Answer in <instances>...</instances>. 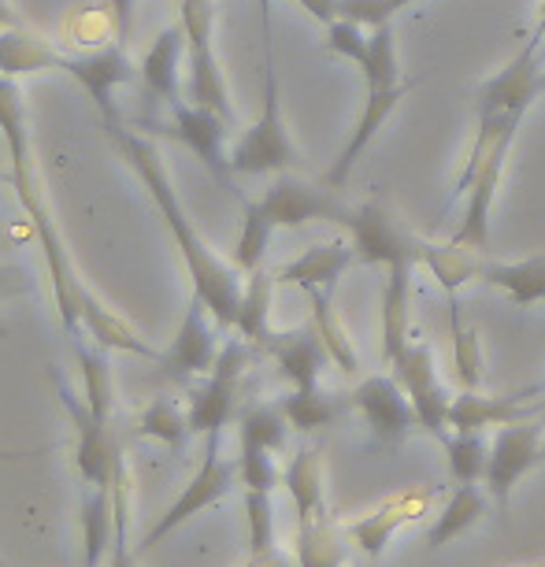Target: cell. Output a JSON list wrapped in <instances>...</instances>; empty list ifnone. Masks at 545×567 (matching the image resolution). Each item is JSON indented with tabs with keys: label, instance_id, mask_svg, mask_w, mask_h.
<instances>
[{
	"label": "cell",
	"instance_id": "obj_23",
	"mask_svg": "<svg viewBox=\"0 0 545 567\" xmlns=\"http://www.w3.org/2000/svg\"><path fill=\"white\" fill-rule=\"evenodd\" d=\"M282 486L290 494L294 508H297V523H312L330 516L327 512V489H323V460H319V449L301 445L290 456V464L282 471Z\"/></svg>",
	"mask_w": 545,
	"mask_h": 567
},
{
	"label": "cell",
	"instance_id": "obj_26",
	"mask_svg": "<svg viewBox=\"0 0 545 567\" xmlns=\"http://www.w3.org/2000/svg\"><path fill=\"white\" fill-rule=\"evenodd\" d=\"M82 330H90V338L97 341L101 349H115V352H131V357H142V360H153V363H164V352H156L153 346H145L142 334L112 312L104 308L97 297L85 293L82 301Z\"/></svg>",
	"mask_w": 545,
	"mask_h": 567
},
{
	"label": "cell",
	"instance_id": "obj_36",
	"mask_svg": "<svg viewBox=\"0 0 545 567\" xmlns=\"http://www.w3.org/2000/svg\"><path fill=\"white\" fill-rule=\"evenodd\" d=\"M442 442L449 453V475H453L456 483H479V478H486L490 445L483 442V434L453 431V434H445Z\"/></svg>",
	"mask_w": 545,
	"mask_h": 567
},
{
	"label": "cell",
	"instance_id": "obj_38",
	"mask_svg": "<svg viewBox=\"0 0 545 567\" xmlns=\"http://www.w3.org/2000/svg\"><path fill=\"white\" fill-rule=\"evenodd\" d=\"M286 434H290V423H286L279 404H249L238 415V442H253L279 453L286 449Z\"/></svg>",
	"mask_w": 545,
	"mask_h": 567
},
{
	"label": "cell",
	"instance_id": "obj_34",
	"mask_svg": "<svg viewBox=\"0 0 545 567\" xmlns=\"http://www.w3.org/2000/svg\"><path fill=\"white\" fill-rule=\"evenodd\" d=\"M363 90H382V85H398L401 79V60H398V38L393 27H376L368 38V56L360 60Z\"/></svg>",
	"mask_w": 545,
	"mask_h": 567
},
{
	"label": "cell",
	"instance_id": "obj_20",
	"mask_svg": "<svg viewBox=\"0 0 545 567\" xmlns=\"http://www.w3.org/2000/svg\"><path fill=\"white\" fill-rule=\"evenodd\" d=\"M412 271L415 264H393L382 282V360L387 363H398L412 346Z\"/></svg>",
	"mask_w": 545,
	"mask_h": 567
},
{
	"label": "cell",
	"instance_id": "obj_1",
	"mask_svg": "<svg viewBox=\"0 0 545 567\" xmlns=\"http://www.w3.org/2000/svg\"><path fill=\"white\" fill-rule=\"evenodd\" d=\"M109 131L115 137V145L123 148V156L131 159L137 178L145 182L148 197L156 200L160 216H164L171 238H175V245H178L182 264H186L189 282H194V297H197V301H205V308L212 312V319L219 323V330H234V323H238V308H241V293H245L238 267L223 264L219 256L208 249V241L197 234L194 219L186 216V208H182L175 186H171V175H167L164 159L156 156V148L148 142H142L137 134L126 131L120 120L109 123Z\"/></svg>",
	"mask_w": 545,
	"mask_h": 567
},
{
	"label": "cell",
	"instance_id": "obj_42",
	"mask_svg": "<svg viewBox=\"0 0 545 567\" xmlns=\"http://www.w3.org/2000/svg\"><path fill=\"white\" fill-rule=\"evenodd\" d=\"M415 0H338L341 8V19L357 23L363 30H376V27H387L393 23L404 8H412Z\"/></svg>",
	"mask_w": 545,
	"mask_h": 567
},
{
	"label": "cell",
	"instance_id": "obj_55",
	"mask_svg": "<svg viewBox=\"0 0 545 567\" xmlns=\"http://www.w3.org/2000/svg\"><path fill=\"white\" fill-rule=\"evenodd\" d=\"M0 567H8V564H4V560H0Z\"/></svg>",
	"mask_w": 545,
	"mask_h": 567
},
{
	"label": "cell",
	"instance_id": "obj_29",
	"mask_svg": "<svg viewBox=\"0 0 545 567\" xmlns=\"http://www.w3.org/2000/svg\"><path fill=\"white\" fill-rule=\"evenodd\" d=\"M483 260H486L483 252L461 249V245H453V241H445V245L423 241V249H420V264L438 278V286H442L449 297H456L467 282H475Z\"/></svg>",
	"mask_w": 545,
	"mask_h": 567
},
{
	"label": "cell",
	"instance_id": "obj_7",
	"mask_svg": "<svg viewBox=\"0 0 545 567\" xmlns=\"http://www.w3.org/2000/svg\"><path fill=\"white\" fill-rule=\"evenodd\" d=\"M253 346L245 338H230L219 349L216 368L205 374V382L189 393V431L194 434H223V426L234 420L241 398V379L249 371Z\"/></svg>",
	"mask_w": 545,
	"mask_h": 567
},
{
	"label": "cell",
	"instance_id": "obj_4",
	"mask_svg": "<svg viewBox=\"0 0 545 567\" xmlns=\"http://www.w3.org/2000/svg\"><path fill=\"white\" fill-rule=\"evenodd\" d=\"M297 164V148L282 123V93H279V68H275V41H264V101L256 123L238 137L230 148L234 175H271V171H290Z\"/></svg>",
	"mask_w": 545,
	"mask_h": 567
},
{
	"label": "cell",
	"instance_id": "obj_49",
	"mask_svg": "<svg viewBox=\"0 0 545 567\" xmlns=\"http://www.w3.org/2000/svg\"><path fill=\"white\" fill-rule=\"evenodd\" d=\"M19 27V16L8 0H0V30H16Z\"/></svg>",
	"mask_w": 545,
	"mask_h": 567
},
{
	"label": "cell",
	"instance_id": "obj_43",
	"mask_svg": "<svg viewBox=\"0 0 545 567\" xmlns=\"http://www.w3.org/2000/svg\"><path fill=\"white\" fill-rule=\"evenodd\" d=\"M368 38L371 34H363V27L349 23V19H338V23L327 27V49L341 60L357 63V68H360V60L368 56Z\"/></svg>",
	"mask_w": 545,
	"mask_h": 567
},
{
	"label": "cell",
	"instance_id": "obj_10",
	"mask_svg": "<svg viewBox=\"0 0 545 567\" xmlns=\"http://www.w3.org/2000/svg\"><path fill=\"white\" fill-rule=\"evenodd\" d=\"M393 374H398V382L409 393L412 409H415V423L423 426L426 434L434 437H445L449 431V390L442 386V379H438V363H434V352L426 341H415L404 349V357L393 363Z\"/></svg>",
	"mask_w": 545,
	"mask_h": 567
},
{
	"label": "cell",
	"instance_id": "obj_27",
	"mask_svg": "<svg viewBox=\"0 0 545 567\" xmlns=\"http://www.w3.org/2000/svg\"><path fill=\"white\" fill-rule=\"evenodd\" d=\"M115 538H120V523H115L112 486H90L82 497V567H101Z\"/></svg>",
	"mask_w": 545,
	"mask_h": 567
},
{
	"label": "cell",
	"instance_id": "obj_18",
	"mask_svg": "<svg viewBox=\"0 0 545 567\" xmlns=\"http://www.w3.org/2000/svg\"><path fill=\"white\" fill-rule=\"evenodd\" d=\"M357 264V252H352L349 241H323L305 249L297 260L282 264L275 271V282L282 286H297L305 293H335L338 278Z\"/></svg>",
	"mask_w": 545,
	"mask_h": 567
},
{
	"label": "cell",
	"instance_id": "obj_51",
	"mask_svg": "<svg viewBox=\"0 0 545 567\" xmlns=\"http://www.w3.org/2000/svg\"><path fill=\"white\" fill-rule=\"evenodd\" d=\"M112 567H126V560H112Z\"/></svg>",
	"mask_w": 545,
	"mask_h": 567
},
{
	"label": "cell",
	"instance_id": "obj_46",
	"mask_svg": "<svg viewBox=\"0 0 545 567\" xmlns=\"http://www.w3.org/2000/svg\"><path fill=\"white\" fill-rule=\"evenodd\" d=\"M23 290V278H19L16 267H0V305L8 301V297H16Z\"/></svg>",
	"mask_w": 545,
	"mask_h": 567
},
{
	"label": "cell",
	"instance_id": "obj_40",
	"mask_svg": "<svg viewBox=\"0 0 545 567\" xmlns=\"http://www.w3.org/2000/svg\"><path fill=\"white\" fill-rule=\"evenodd\" d=\"M245 527H249V560H256V556L279 553V545H275V505H271V494H260V489H245Z\"/></svg>",
	"mask_w": 545,
	"mask_h": 567
},
{
	"label": "cell",
	"instance_id": "obj_2",
	"mask_svg": "<svg viewBox=\"0 0 545 567\" xmlns=\"http://www.w3.org/2000/svg\"><path fill=\"white\" fill-rule=\"evenodd\" d=\"M0 134H4L8 156H12V186L19 197V208L27 212L30 227H34L41 252H45V271H49V286L52 297H56V312L60 323L79 334L82 330V301H85V286L82 278L74 275L71 256L63 249L60 230L52 216L45 212V189H41V175L34 167V156H30V137H27V115H23V93H19L16 82L0 79Z\"/></svg>",
	"mask_w": 545,
	"mask_h": 567
},
{
	"label": "cell",
	"instance_id": "obj_31",
	"mask_svg": "<svg viewBox=\"0 0 545 567\" xmlns=\"http://www.w3.org/2000/svg\"><path fill=\"white\" fill-rule=\"evenodd\" d=\"M349 545V534H341L330 516L297 523V567H346Z\"/></svg>",
	"mask_w": 545,
	"mask_h": 567
},
{
	"label": "cell",
	"instance_id": "obj_33",
	"mask_svg": "<svg viewBox=\"0 0 545 567\" xmlns=\"http://www.w3.org/2000/svg\"><path fill=\"white\" fill-rule=\"evenodd\" d=\"M330 297L335 293H308V301H312V327L319 330V338H323V349H327V357L335 360V368L341 374H357L360 357H357V349H352L341 319L335 316V301H330Z\"/></svg>",
	"mask_w": 545,
	"mask_h": 567
},
{
	"label": "cell",
	"instance_id": "obj_24",
	"mask_svg": "<svg viewBox=\"0 0 545 567\" xmlns=\"http://www.w3.org/2000/svg\"><path fill=\"white\" fill-rule=\"evenodd\" d=\"M479 282L490 290L505 293L516 308H531L545 301V256H527L520 264H494L483 260L479 267Z\"/></svg>",
	"mask_w": 545,
	"mask_h": 567
},
{
	"label": "cell",
	"instance_id": "obj_52",
	"mask_svg": "<svg viewBox=\"0 0 545 567\" xmlns=\"http://www.w3.org/2000/svg\"><path fill=\"white\" fill-rule=\"evenodd\" d=\"M542 460H545V445H542Z\"/></svg>",
	"mask_w": 545,
	"mask_h": 567
},
{
	"label": "cell",
	"instance_id": "obj_47",
	"mask_svg": "<svg viewBox=\"0 0 545 567\" xmlns=\"http://www.w3.org/2000/svg\"><path fill=\"white\" fill-rule=\"evenodd\" d=\"M260 4V34L264 41H275V30H271V0H256Z\"/></svg>",
	"mask_w": 545,
	"mask_h": 567
},
{
	"label": "cell",
	"instance_id": "obj_9",
	"mask_svg": "<svg viewBox=\"0 0 545 567\" xmlns=\"http://www.w3.org/2000/svg\"><path fill=\"white\" fill-rule=\"evenodd\" d=\"M341 230L349 234V245H352V252H357L360 264L382 267V271L393 267V264H415V267H420L423 241L415 238V234L404 230L382 205H357L349 212V219H346V227H341Z\"/></svg>",
	"mask_w": 545,
	"mask_h": 567
},
{
	"label": "cell",
	"instance_id": "obj_8",
	"mask_svg": "<svg viewBox=\"0 0 545 567\" xmlns=\"http://www.w3.org/2000/svg\"><path fill=\"white\" fill-rule=\"evenodd\" d=\"M60 386V401L68 409L71 423H74V471L79 478L90 486H123L126 471H123V456H120V437H115L112 423L97 420L90 412V404L79 401L71 393V386L63 379H56Z\"/></svg>",
	"mask_w": 545,
	"mask_h": 567
},
{
	"label": "cell",
	"instance_id": "obj_35",
	"mask_svg": "<svg viewBox=\"0 0 545 567\" xmlns=\"http://www.w3.org/2000/svg\"><path fill=\"white\" fill-rule=\"evenodd\" d=\"M79 368H82V393H85V404L97 420L112 423V360H109V349H79Z\"/></svg>",
	"mask_w": 545,
	"mask_h": 567
},
{
	"label": "cell",
	"instance_id": "obj_37",
	"mask_svg": "<svg viewBox=\"0 0 545 567\" xmlns=\"http://www.w3.org/2000/svg\"><path fill=\"white\" fill-rule=\"evenodd\" d=\"M137 434L153 437V442H160V445L182 449L194 431H189V412H178V404L171 398H156L142 412V420H137Z\"/></svg>",
	"mask_w": 545,
	"mask_h": 567
},
{
	"label": "cell",
	"instance_id": "obj_13",
	"mask_svg": "<svg viewBox=\"0 0 545 567\" xmlns=\"http://www.w3.org/2000/svg\"><path fill=\"white\" fill-rule=\"evenodd\" d=\"M219 323L212 319V312L205 308V301L189 297V308H186V319L178 327V338L175 346L164 352V374L175 382H186V379H205V374L216 368L219 360V338H216Z\"/></svg>",
	"mask_w": 545,
	"mask_h": 567
},
{
	"label": "cell",
	"instance_id": "obj_39",
	"mask_svg": "<svg viewBox=\"0 0 545 567\" xmlns=\"http://www.w3.org/2000/svg\"><path fill=\"white\" fill-rule=\"evenodd\" d=\"M453 379L461 393L479 390L483 382V346H479V330L472 323H464L453 312Z\"/></svg>",
	"mask_w": 545,
	"mask_h": 567
},
{
	"label": "cell",
	"instance_id": "obj_30",
	"mask_svg": "<svg viewBox=\"0 0 545 567\" xmlns=\"http://www.w3.org/2000/svg\"><path fill=\"white\" fill-rule=\"evenodd\" d=\"M486 516V494L475 483H461L453 489V497L445 501V508L438 512L434 527L426 530V549H442L453 538H461L467 527H475Z\"/></svg>",
	"mask_w": 545,
	"mask_h": 567
},
{
	"label": "cell",
	"instance_id": "obj_3",
	"mask_svg": "<svg viewBox=\"0 0 545 567\" xmlns=\"http://www.w3.org/2000/svg\"><path fill=\"white\" fill-rule=\"evenodd\" d=\"M349 212L352 208L341 205L335 197V189H319V186H308V182L282 175L260 200H245L241 234H238V245H234V267L245 275L264 267L267 245H271L275 230H282V227L294 230L316 219L346 227Z\"/></svg>",
	"mask_w": 545,
	"mask_h": 567
},
{
	"label": "cell",
	"instance_id": "obj_5",
	"mask_svg": "<svg viewBox=\"0 0 545 567\" xmlns=\"http://www.w3.org/2000/svg\"><path fill=\"white\" fill-rule=\"evenodd\" d=\"M178 27L186 30V56H189V101L200 109L234 120L230 93L223 82L212 30H216V0H178Z\"/></svg>",
	"mask_w": 545,
	"mask_h": 567
},
{
	"label": "cell",
	"instance_id": "obj_45",
	"mask_svg": "<svg viewBox=\"0 0 545 567\" xmlns=\"http://www.w3.org/2000/svg\"><path fill=\"white\" fill-rule=\"evenodd\" d=\"M104 8L115 19V30H120V41H126L131 34V16H134V0H104Z\"/></svg>",
	"mask_w": 545,
	"mask_h": 567
},
{
	"label": "cell",
	"instance_id": "obj_48",
	"mask_svg": "<svg viewBox=\"0 0 545 567\" xmlns=\"http://www.w3.org/2000/svg\"><path fill=\"white\" fill-rule=\"evenodd\" d=\"M245 567H290V560H286L282 553H271V556H256V560H249Z\"/></svg>",
	"mask_w": 545,
	"mask_h": 567
},
{
	"label": "cell",
	"instance_id": "obj_15",
	"mask_svg": "<svg viewBox=\"0 0 545 567\" xmlns=\"http://www.w3.org/2000/svg\"><path fill=\"white\" fill-rule=\"evenodd\" d=\"M167 134L182 142L194 153L200 164H205L212 175H216L223 186H230V156H223V137H227V120L200 104H186V101H175L171 104V126Z\"/></svg>",
	"mask_w": 545,
	"mask_h": 567
},
{
	"label": "cell",
	"instance_id": "obj_50",
	"mask_svg": "<svg viewBox=\"0 0 545 567\" xmlns=\"http://www.w3.org/2000/svg\"><path fill=\"white\" fill-rule=\"evenodd\" d=\"M534 34L545 38V0H542V12H538V23H534Z\"/></svg>",
	"mask_w": 545,
	"mask_h": 567
},
{
	"label": "cell",
	"instance_id": "obj_21",
	"mask_svg": "<svg viewBox=\"0 0 545 567\" xmlns=\"http://www.w3.org/2000/svg\"><path fill=\"white\" fill-rule=\"evenodd\" d=\"M531 390L527 393H512V398H483L479 390L472 393H461L449 404V426L453 431H475L483 434L490 426H512V423H523L531 412H542V409H531L527 404Z\"/></svg>",
	"mask_w": 545,
	"mask_h": 567
},
{
	"label": "cell",
	"instance_id": "obj_6",
	"mask_svg": "<svg viewBox=\"0 0 545 567\" xmlns=\"http://www.w3.org/2000/svg\"><path fill=\"white\" fill-rule=\"evenodd\" d=\"M234 478H238V460L223 456V434H208L205 437V456H200V467L194 471V478L182 486V494L175 497V505H171L164 516L153 523V530H148L145 538L137 542V553L156 549L160 542L171 538V530H178L182 523H189L194 516H200L205 508L216 505V501L227 497L230 486H234Z\"/></svg>",
	"mask_w": 545,
	"mask_h": 567
},
{
	"label": "cell",
	"instance_id": "obj_44",
	"mask_svg": "<svg viewBox=\"0 0 545 567\" xmlns=\"http://www.w3.org/2000/svg\"><path fill=\"white\" fill-rule=\"evenodd\" d=\"M297 4H301L305 12L312 16L316 23H323V27L338 23V19H341V8H338V0H297Z\"/></svg>",
	"mask_w": 545,
	"mask_h": 567
},
{
	"label": "cell",
	"instance_id": "obj_28",
	"mask_svg": "<svg viewBox=\"0 0 545 567\" xmlns=\"http://www.w3.org/2000/svg\"><path fill=\"white\" fill-rule=\"evenodd\" d=\"M275 275L256 267L245 278V293H241V308H238V338L249 341L253 349H264V341L271 338V293H275Z\"/></svg>",
	"mask_w": 545,
	"mask_h": 567
},
{
	"label": "cell",
	"instance_id": "obj_19",
	"mask_svg": "<svg viewBox=\"0 0 545 567\" xmlns=\"http://www.w3.org/2000/svg\"><path fill=\"white\" fill-rule=\"evenodd\" d=\"M264 352L279 363V371L290 379L294 390H316L319 374H323V363L330 360L316 327L286 330V334L271 330V338L264 341Z\"/></svg>",
	"mask_w": 545,
	"mask_h": 567
},
{
	"label": "cell",
	"instance_id": "obj_11",
	"mask_svg": "<svg viewBox=\"0 0 545 567\" xmlns=\"http://www.w3.org/2000/svg\"><path fill=\"white\" fill-rule=\"evenodd\" d=\"M542 426L523 420L512 426H501L494 445H490V467H486V494L497 501L501 512L512 505V489L534 464H542Z\"/></svg>",
	"mask_w": 545,
	"mask_h": 567
},
{
	"label": "cell",
	"instance_id": "obj_14",
	"mask_svg": "<svg viewBox=\"0 0 545 567\" xmlns=\"http://www.w3.org/2000/svg\"><path fill=\"white\" fill-rule=\"evenodd\" d=\"M63 74H71V79L79 82L85 93H90V101L101 109L104 123L120 120L112 93L120 90V85H131L137 79L134 63L126 60L123 41H112V45L93 49V52H85V56H68V63H63Z\"/></svg>",
	"mask_w": 545,
	"mask_h": 567
},
{
	"label": "cell",
	"instance_id": "obj_22",
	"mask_svg": "<svg viewBox=\"0 0 545 567\" xmlns=\"http://www.w3.org/2000/svg\"><path fill=\"white\" fill-rule=\"evenodd\" d=\"M186 56V30L178 27V19L171 27H164L148 45L142 68H137V79H142L145 93L164 104L178 101V63Z\"/></svg>",
	"mask_w": 545,
	"mask_h": 567
},
{
	"label": "cell",
	"instance_id": "obj_32",
	"mask_svg": "<svg viewBox=\"0 0 545 567\" xmlns=\"http://www.w3.org/2000/svg\"><path fill=\"white\" fill-rule=\"evenodd\" d=\"M279 409L286 415V423H290V431H301V434H316L323 431V426H335L338 415L349 409V398L338 401L330 398L323 390H294L290 398L279 401Z\"/></svg>",
	"mask_w": 545,
	"mask_h": 567
},
{
	"label": "cell",
	"instance_id": "obj_41",
	"mask_svg": "<svg viewBox=\"0 0 545 567\" xmlns=\"http://www.w3.org/2000/svg\"><path fill=\"white\" fill-rule=\"evenodd\" d=\"M238 478L245 489H260V494H275V486L282 483L279 467H275V453L264 445L238 442Z\"/></svg>",
	"mask_w": 545,
	"mask_h": 567
},
{
	"label": "cell",
	"instance_id": "obj_53",
	"mask_svg": "<svg viewBox=\"0 0 545 567\" xmlns=\"http://www.w3.org/2000/svg\"><path fill=\"white\" fill-rule=\"evenodd\" d=\"M538 415H542V420H545V409H542V412H538Z\"/></svg>",
	"mask_w": 545,
	"mask_h": 567
},
{
	"label": "cell",
	"instance_id": "obj_12",
	"mask_svg": "<svg viewBox=\"0 0 545 567\" xmlns=\"http://www.w3.org/2000/svg\"><path fill=\"white\" fill-rule=\"evenodd\" d=\"M349 409H357L363 415V423L371 426V434L387 445L404 442L412 426H420L398 374H393V379L390 374H371V379H363L360 386L349 393Z\"/></svg>",
	"mask_w": 545,
	"mask_h": 567
},
{
	"label": "cell",
	"instance_id": "obj_25",
	"mask_svg": "<svg viewBox=\"0 0 545 567\" xmlns=\"http://www.w3.org/2000/svg\"><path fill=\"white\" fill-rule=\"evenodd\" d=\"M68 56H60L49 41H41L27 30H0V79L16 82L27 74H45V71H63Z\"/></svg>",
	"mask_w": 545,
	"mask_h": 567
},
{
	"label": "cell",
	"instance_id": "obj_54",
	"mask_svg": "<svg viewBox=\"0 0 545 567\" xmlns=\"http://www.w3.org/2000/svg\"><path fill=\"white\" fill-rule=\"evenodd\" d=\"M531 567H545V564H531Z\"/></svg>",
	"mask_w": 545,
	"mask_h": 567
},
{
	"label": "cell",
	"instance_id": "obj_17",
	"mask_svg": "<svg viewBox=\"0 0 545 567\" xmlns=\"http://www.w3.org/2000/svg\"><path fill=\"white\" fill-rule=\"evenodd\" d=\"M409 93V82H398V85H382V90H363V104H360V115H357V126H352L346 148L338 153L335 167L327 171V186L330 189H341L349 178V171L357 167V159L368 153V145L376 142V134L387 126V120L398 112V104L404 101Z\"/></svg>",
	"mask_w": 545,
	"mask_h": 567
},
{
	"label": "cell",
	"instance_id": "obj_16",
	"mask_svg": "<svg viewBox=\"0 0 545 567\" xmlns=\"http://www.w3.org/2000/svg\"><path fill=\"white\" fill-rule=\"evenodd\" d=\"M431 497H434V489H423V486H409V489H401L398 497H387L376 512H368V516H360L357 523H349L346 527L349 542L357 545L368 560H379L393 534H398L404 523H412L415 516H423L426 505H431Z\"/></svg>",
	"mask_w": 545,
	"mask_h": 567
}]
</instances>
